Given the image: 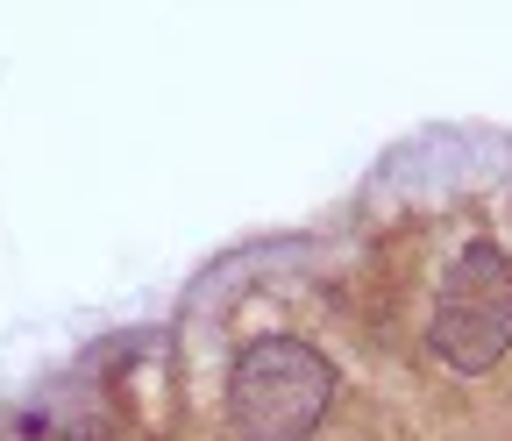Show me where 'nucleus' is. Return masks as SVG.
<instances>
[{
    "mask_svg": "<svg viewBox=\"0 0 512 441\" xmlns=\"http://www.w3.org/2000/svg\"><path fill=\"white\" fill-rule=\"evenodd\" d=\"M335 406V363L299 335H256L228 370V427L242 441H306Z\"/></svg>",
    "mask_w": 512,
    "mask_h": 441,
    "instance_id": "nucleus-1",
    "label": "nucleus"
},
{
    "mask_svg": "<svg viewBox=\"0 0 512 441\" xmlns=\"http://www.w3.org/2000/svg\"><path fill=\"white\" fill-rule=\"evenodd\" d=\"M427 349L456 377H484L512 349V257L498 242L456 249L441 299H434V321H427Z\"/></svg>",
    "mask_w": 512,
    "mask_h": 441,
    "instance_id": "nucleus-2",
    "label": "nucleus"
}]
</instances>
